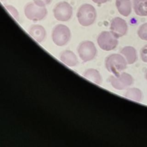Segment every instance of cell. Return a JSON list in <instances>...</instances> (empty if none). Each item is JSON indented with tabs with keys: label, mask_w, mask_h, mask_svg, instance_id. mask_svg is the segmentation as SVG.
I'll use <instances>...</instances> for the list:
<instances>
[{
	"label": "cell",
	"mask_w": 147,
	"mask_h": 147,
	"mask_svg": "<svg viewBox=\"0 0 147 147\" xmlns=\"http://www.w3.org/2000/svg\"><path fill=\"white\" fill-rule=\"evenodd\" d=\"M127 64L126 59L118 53L111 54L105 60L106 69L115 76L119 75L126 68Z\"/></svg>",
	"instance_id": "obj_1"
},
{
	"label": "cell",
	"mask_w": 147,
	"mask_h": 147,
	"mask_svg": "<svg viewBox=\"0 0 147 147\" xmlns=\"http://www.w3.org/2000/svg\"><path fill=\"white\" fill-rule=\"evenodd\" d=\"M76 16L81 25L88 26L95 22L96 18V11L92 5L85 3L79 7Z\"/></svg>",
	"instance_id": "obj_2"
},
{
	"label": "cell",
	"mask_w": 147,
	"mask_h": 147,
	"mask_svg": "<svg viewBox=\"0 0 147 147\" xmlns=\"http://www.w3.org/2000/svg\"><path fill=\"white\" fill-rule=\"evenodd\" d=\"M71 37V32L68 26L63 24L56 25L52 30V38L53 42L57 46L65 45Z\"/></svg>",
	"instance_id": "obj_3"
},
{
	"label": "cell",
	"mask_w": 147,
	"mask_h": 147,
	"mask_svg": "<svg viewBox=\"0 0 147 147\" xmlns=\"http://www.w3.org/2000/svg\"><path fill=\"white\" fill-rule=\"evenodd\" d=\"M24 13L28 19L37 21L44 19L48 12L45 6H39L34 2H29L25 5Z\"/></svg>",
	"instance_id": "obj_4"
},
{
	"label": "cell",
	"mask_w": 147,
	"mask_h": 147,
	"mask_svg": "<svg viewBox=\"0 0 147 147\" xmlns=\"http://www.w3.org/2000/svg\"><path fill=\"white\" fill-rule=\"evenodd\" d=\"M97 42L102 49L109 51L116 48L118 41V38L111 32L103 31L99 34Z\"/></svg>",
	"instance_id": "obj_5"
},
{
	"label": "cell",
	"mask_w": 147,
	"mask_h": 147,
	"mask_svg": "<svg viewBox=\"0 0 147 147\" xmlns=\"http://www.w3.org/2000/svg\"><path fill=\"white\" fill-rule=\"evenodd\" d=\"M111 86L116 90H122L130 87L133 83L131 75L126 72H121L119 75H111L109 77Z\"/></svg>",
	"instance_id": "obj_6"
},
{
	"label": "cell",
	"mask_w": 147,
	"mask_h": 147,
	"mask_svg": "<svg viewBox=\"0 0 147 147\" xmlns=\"http://www.w3.org/2000/svg\"><path fill=\"white\" fill-rule=\"evenodd\" d=\"M72 7L65 1L59 2L53 8V12L55 18L60 21H67L72 17Z\"/></svg>",
	"instance_id": "obj_7"
},
{
	"label": "cell",
	"mask_w": 147,
	"mask_h": 147,
	"mask_svg": "<svg viewBox=\"0 0 147 147\" xmlns=\"http://www.w3.org/2000/svg\"><path fill=\"white\" fill-rule=\"evenodd\" d=\"M78 52L81 60L84 62H87L94 58L96 54V49L92 42L84 41L79 45Z\"/></svg>",
	"instance_id": "obj_8"
},
{
	"label": "cell",
	"mask_w": 147,
	"mask_h": 147,
	"mask_svg": "<svg viewBox=\"0 0 147 147\" xmlns=\"http://www.w3.org/2000/svg\"><path fill=\"white\" fill-rule=\"evenodd\" d=\"M111 32L117 38L124 36L127 30L126 22L122 18L117 17L114 18L110 24Z\"/></svg>",
	"instance_id": "obj_9"
},
{
	"label": "cell",
	"mask_w": 147,
	"mask_h": 147,
	"mask_svg": "<svg viewBox=\"0 0 147 147\" xmlns=\"http://www.w3.org/2000/svg\"><path fill=\"white\" fill-rule=\"evenodd\" d=\"M29 33L38 42H42L46 37V31L44 28L40 25H33L29 29Z\"/></svg>",
	"instance_id": "obj_10"
},
{
	"label": "cell",
	"mask_w": 147,
	"mask_h": 147,
	"mask_svg": "<svg viewBox=\"0 0 147 147\" xmlns=\"http://www.w3.org/2000/svg\"><path fill=\"white\" fill-rule=\"evenodd\" d=\"M61 61L69 67H74L78 63V59L75 54L69 50L63 51L60 56Z\"/></svg>",
	"instance_id": "obj_11"
},
{
	"label": "cell",
	"mask_w": 147,
	"mask_h": 147,
	"mask_svg": "<svg viewBox=\"0 0 147 147\" xmlns=\"http://www.w3.org/2000/svg\"><path fill=\"white\" fill-rule=\"evenodd\" d=\"M115 4L119 13L125 17H127L131 11L130 0H116Z\"/></svg>",
	"instance_id": "obj_12"
},
{
	"label": "cell",
	"mask_w": 147,
	"mask_h": 147,
	"mask_svg": "<svg viewBox=\"0 0 147 147\" xmlns=\"http://www.w3.org/2000/svg\"><path fill=\"white\" fill-rule=\"evenodd\" d=\"M121 53L123 55L125 59L129 64L134 63L137 60V52L134 48L131 46H126L123 47L121 51Z\"/></svg>",
	"instance_id": "obj_13"
},
{
	"label": "cell",
	"mask_w": 147,
	"mask_h": 147,
	"mask_svg": "<svg viewBox=\"0 0 147 147\" xmlns=\"http://www.w3.org/2000/svg\"><path fill=\"white\" fill-rule=\"evenodd\" d=\"M133 9L139 16H147V0H132Z\"/></svg>",
	"instance_id": "obj_14"
},
{
	"label": "cell",
	"mask_w": 147,
	"mask_h": 147,
	"mask_svg": "<svg viewBox=\"0 0 147 147\" xmlns=\"http://www.w3.org/2000/svg\"><path fill=\"white\" fill-rule=\"evenodd\" d=\"M83 75L86 78L90 80L96 84H100L102 82V77L100 73L95 69H88L84 72Z\"/></svg>",
	"instance_id": "obj_15"
},
{
	"label": "cell",
	"mask_w": 147,
	"mask_h": 147,
	"mask_svg": "<svg viewBox=\"0 0 147 147\" xmlns=\"http://www.w3.org/2000/svg\"><path fill=\"white\" fill-rule=\"evenodd\" d=\"M125 96L130 99L140 102L142 99V94L140 89L137 88H130L126 91Z\"/></svg>",
	"instance_id": "obj_16"
},
{
	"label": "cell",
	"mask_w": 147,
	"mask_h": 147,
	"mask_svg": "<svg viewBox=\"0 0 147 147\" xmlns=\"http://www.w3.org/2000/svg\"><path fill=\"white\" fill-rule=\"evenodd\" d=\"M137 33L141 39L147 41V22L141 25L139 27Z\"/></svg>",
	"instance_id": "obj_17"
},
{
	"label": "cell",
	"mask_w": 147,
	"mask_h": 147,
	"mask_svg": "<svg viewBox=\"0 0 147 147\" xmlns=\"http://www.w3.org/2000/svg\"><path fill=\"white\" fill-rule=\"evenodd\" d=\"M6 8L7 10L10 11V13L11 14V15L16 19L17 20H19V13L17 10L12 5H5Z\"/></svg>",
	"instance_id": "obj_18"
},
{
	"label": "cell",
	"mask_w": 147,
	"mask_h": 147,
	"mask_svg": "<svg viewBox=\"0 0 147 147\" xmlns=\"http://www.w3.org/2000/svg\"><path fill=\"white\" fill-rule=\"evenodd\" d=\"M140 56L142 61L147 63V44L141 48L140 51Z\"/></svg>",
	"instance_id": "obj_19"
},
{
	"label": "cell",
	"mask_w": 147,
	"mask_h": 147,
	"mask_svg": "<svg viewBox=\"0 0 147 147\" xmlns=\"http://www.w3.org/2000/svg\"><path fill=\"white\" fill-rule=\"evenodd\" d=\"M33 2L39 6H45L49 4L52 0H33Z\"/></svg>",
	"instance_id": "obj_20"
},
{
	"label": "cell",
	"mask_w": 147,
	"mask_h": 147,
	"mask_svg": "<svg viewBox=\"0 0 147 147\" xmlns=\"http://www.w3.org/2000/svg\"><path fill=\"white\" fill-rule=\"evenodd\" d=\"M109 1H110V0H92V1H93L94 3H97V4L105 3Z\"/></svg>",
	"instance_id": "obj_21"
},
{
	"label": "cell",
	"mask_w": 147,
	"mask_h": 147,
	"mask_svg": "<svg viewBox=\"0 0 147 147\" xmlns=\"http://www.w3.org/2000/svg\"><path fill=\"white\" fill-rule=\"evenodd\" d=\"M145 78H146V80H147V71H146V74H145Z\"/></svg>",
	"instance_id": "obj_22"
},
{
	"label": "cell",
	"mask_w": 147,
	"mask_h": 147,
	"mask_svg": "<svg viewBox=\"0 0 147 147\" xmlns=\"http://www.w3.org/2000/svg\"><path fill=\"white\" fill-rule=\"evenodd\" d=\"M1 1H3V0H1Z\"/></svg>",
	"instance_id": "obj_23"
}]
</instances>
